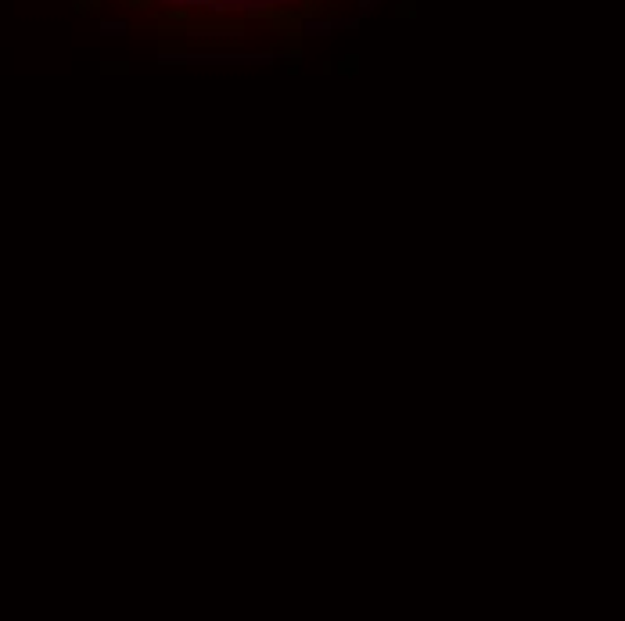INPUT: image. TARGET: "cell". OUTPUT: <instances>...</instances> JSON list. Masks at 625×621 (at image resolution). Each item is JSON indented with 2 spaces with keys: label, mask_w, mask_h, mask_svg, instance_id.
<instances>
[]
</instances>
